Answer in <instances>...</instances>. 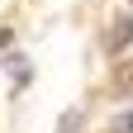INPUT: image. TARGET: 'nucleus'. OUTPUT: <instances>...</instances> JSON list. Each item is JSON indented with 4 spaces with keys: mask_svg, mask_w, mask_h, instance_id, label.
Returning a JSON list of instances; mask_svg holds the SVG:
<instances>
[{
    "mask_svg": "<svg viewBox=\"0 0 133 133\" xmlns=\"http://www.w3.org/2000/svg\"><path fill=\"white\" fill-rule=\"evenodd\" d=\"M128 43H133V14H124V19H114V29H109L105 48H109V52H124Z\"/></svg>",
    "mask_w": 133,
    "mask_h": 133,
    "instance_id": "1",
    "label": "nucleus"
},
{
    "mask_svg": "<svg viewBox=\"0 0 133 133\" xmlns=\"http://www.w3.org/2000/svg\"><path fill=\"white\" fill-rule=\"evenodd\" d=\"M76 128H81V109H71V114L57 124V133H76Z\"/></svg>",
    "mask_w": 133,
    "mask_h": 133,
    "instance_id": "2",
    "label": "nucleus"
},
{
    "mask_svg": "<svg viewBox=\"0 0 133 133\" xmlns=\"http://www.w3.org/2000/svg\"><path fill=\"white\" fill-rule=\"evenodd\" d=\"M114 133H133V105L119 114V119H114Z\"/></svg>",
    "mask_w": 133,
    "mask_h": 133,
    "instance_id": "3",
    "label": "nucleus"
},
{
    "mask_svg": "<svg viewBox=\"0 0 133 133\" xmlns=\"http://www.w3.org/2000/svg\"><path fill=\"white\" fill-rule=\"evenodd\" d=\"M119 90H133V62L119 66Z\"/></svg>",
    "mask_w": 133,
    "mask_h": 133,
    "instance_id": "4",
    "label": "nucleus"
}]
</instances>
